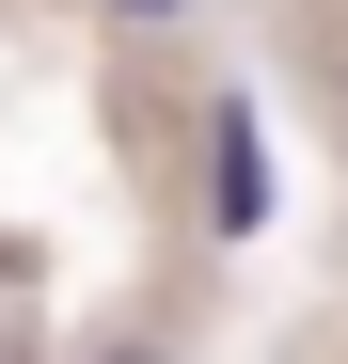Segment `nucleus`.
<instances>
[{"mask_svg": "<svg viewBox=\"0 0 348 364\" xmlns=\"http://www.w3.org/2000/svg\"><path fill=\"white\" fill-rule=\"evenodd\" d=\"M206 222H222V237H254V222H269V143H254V111H222V159H206Z\"/></svg>", "mask_w": 348, "mask_h": 364, "instance_id": "1", "label": "nucleus"}, {"mask_svg": "<svg viewBox=\"0 0 348 364\" xmlns=\"http://www.w3.org/2000/svg\"><path fill=\"white\" fill-rule=\"evenodd\" d=\"M111 16H143V32H158V16H190V0H111Z\"/></svg>", "mask_w": 348, "mask_h": 364, "instance_id": "2", "label": "nucleus"}, {"mask_svg": "<svg viewBox=\"0 0 348 364\" xmlns=\"http://www.w3.org/2000/svg\"><path fill=\"white\" fill-rule=\"evenodd\" d=\"M127 364H158V348H127Z\"/></svg>", "mask_w": 348, "mask_h": 364, "instance_id": "3", "label": "nucleus"}]
</instances>
